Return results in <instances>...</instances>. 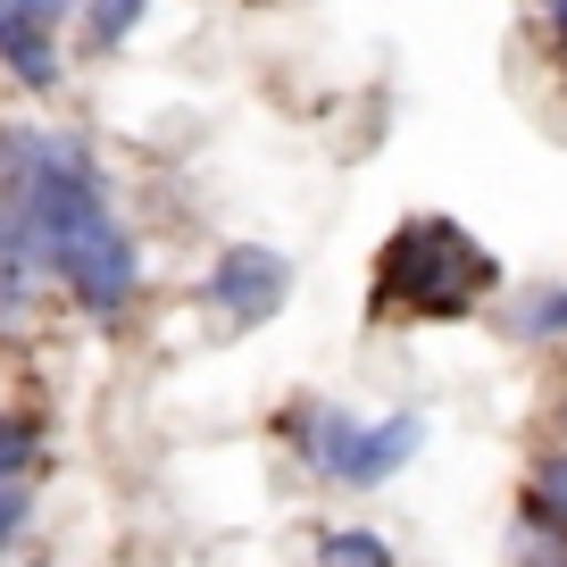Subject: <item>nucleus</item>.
Instances as JSON below:
<instances>
[{"label": "nucleus", "instance_id": "nucleus-1", "mask_svg": "<svg viewBox=\"0 0 567 567\" xmlns=\"http://www.w3.org/2000/svg\"><path fill=\"white\" fill-rule=\"evenodd\" d=\"M0 200L18 209L42 276L84 309L92 326H117L142 292V243L117 217L101 159L84 134L59 125H0Z\"/></svg>", "mask_w": 567, "mask_h": 567}, {"label": "nucleus", "instance_id": "nucleus-2", "mask_svg": "<svg viewBox=\"0 0 567 567\" xmlns=\"http://www.w3.org/2000/svg\"><path fill=\"white\" fill-rule=\"evenodd\" d=\"M509 267L460 226V217H401V226L375 243L368 267V326H467L501 301Z\"/></svg>", "mask_w": 567, "mask_h": 567}, {"label": "nucleus", "instance_id": "nucleus-3", "mask_svg": "<svg viewBox=\"0 0 567 567\" xmlns=\"http://www.w3.org/2000/svg\"><path fill=\"white\" fill-rule=\"evenodd\" d=\"M292 250L276 243H217L209 267H200V309H209L217 334H259L292 309Z\"/></svg>", "mask_w": 567, "mask_h": 567}, {"label": "nucleus", "instance_id": "nucleus-4", "mask_svg": "<svg viewBox=\"0 0 567 567\" xmlns=\"http://www.w3.org/2000/svg\"><path fill=\"white\" fill-rule=\"evenodd\" d=\"M425 409H384V417H359L351 434V460H342L334 493H384L392 476H409V467L425 460Z\"/></svg>", "mask_w": 567, "mask_h": 567}, {"label": "nucleus", "instance_id": "nucleus-5", "mask_svg": "<svg viewBox=\"0 0 567 567\" xmlns=\"http://www.w3.org/2000/svg\"><path fill=\"white\" fill-rule=\"evenodd\" d=\"M0 68L18 75L25 92H59V75H68V51H59V25L0 18Z\"/></svg>", "mask_w": 567, "mask_h": 567}, {"label": "nucleus", "instance_id": "nucleus-6", "mask_svg": "<svg viewBox=\"0 0 567 567\" xmlns=\"http://www.w3.org/2000/svg\"><path fill=\"white\" fill-rule=\"evenodd\" d=\"M501 567H567V517H550L543 501L517 493L509 526H501Z\"/></svg>", "mask_w": 567, "mask_h": 567}, {"label": "nucleus", "instance_id": "nucleus-7", "mask_svg": "<svg viewBox=\"0 0 567 567\" xmlns=\"http://www.w3.org/2000/svg\"><path fill=\"white\" fill-rule=\"evenodd\" d=\"M501 334L517 351H559L567 342V284H526L509 309H501Z\"/></svg>", "mask_w": 567, "mask_h": 567}, {"label": "nucleus", "instance_id": "nucleus-8", "mask_svg": "<svg viewBox=\"0 0 567 567\" xmlns=\"http://www.w3.org/2000/svg\"><path fill=\"white\" fill-rule=\"evenodd\" d=\"M34 292H42V259H34V243H25L18 209L0 200V326H18L25 309H34Z\"/></svg>", "mask_w": 567, "mask_h": 567}, {"label": "nucleus", "instance_id": "nucleus-9", "mask_svg": "<svg viewBox=\"0 0 567 567\" xmlns=\"http://www.w3.org/2000/svg\"><path fill=\"white\" fill-rule=\"evenodd\" d=\"M142 18H151V0H84V9H75V34H84L92 59H117L125 42L142 34Z\"/></svg>", "mask_w": 567, "mask_h": 567}, {"label": "nucleus", "instance_id": "nucleus-10", "mask_svg": "<svg viewBox=\"0 0 567 567\" xmlns=\"http://www.w3.org/2000/svg\"><path fill=\"white\" fill-rule=\"evenodd\" d=\"M309 559L318 567H401V550H392V534H375V526H318Z\"/></svg>", "mask_w": 567, "mask_h": 567}, {"label": "nucleus", "instance_id": "nucleus-11", "mask_svg": "<svg viewBox=\"0 0 567 567\" xmlns=\"http://www.w3.org/2000/svg\"><path fill=\"white\" fill-rule=\"evenodd\" d=\"M517 493L543 501L550 517H567V443H543V451H534V460H526V484H517Z\"/></svg>", "mask_w": 567, "mask_h": 567}, {"label": "nucleus", "instance_id": "nucleus-12", "mask_svg": "<svg viewBox=\"0 0 567 567\" xmlns=\"http://www.w3.org/2000/svg\"><path fill=\"white\" fill-rule=\"evenodd\" d=\"M34 460H42V417L0 409V476H34Z\"/></svg>", "mask_w": 567, "mask_h": 567}, {"label": "nucleus", "instance_id": "nucleus-13", "mask_svg": "<svg viewBox=\"0 0 567 567\" xmlns=\"http://www.w3.org/2000/svg\"><path fill=\"white\" fill-rule=\"evenodd\" d=\"M25 526H34V484H25V476H0V559L25 543Z\"/></svg>", "mask_w": 567, "mask_h": 567}, {"label": "nucleus", "instance_id": "nucleus-14", "mask_svg": "<svg viewBox=\"0 0 567 567\" xmlns=\"http://www.w3.org/2000/svg\"><path fill=\"white\" fill-rule=\"evenodd\" d=\"M84 0H0V18H25V25H68Z\"/></svg>", "mask_w": 567, "mask_h": 567}, {"label": "nucleus", "instance_id": "nucleus-15", "mask_svg": "<svg viewBox=\"0 0 567 567\" xmlns=\"http://www.w3.org/2000/svg\"><path fill=\"white\" fill-rule=\"evenodd\" d=\"M543 51L567 59V0H543Z\"/></svg>", "mask_w": 567, "mask_h": 567}, {"label": "nucleus", "instance_id": "nucleus-16", "mask_svg": "<svg viewBox=\"0 0 567 567\" xmlns=\"http://www.w3.org/2000/svg\"><path fill=\"white\" fill-rule=\"evenodd\" d=\"M543 443H567V384L543 401Z\"/></svg>", "mask_w": 567, "mask_h": 567}, {"label": "nucleus", "instance_id": "nucleus-17", "mask_svg": "<svg viewBox=\"0 0 567 567\" xmlns=\"http://www.w3.org/2000/svg\"><path fill=\"white\" fill-rule=\"evenodd\" d=\"M243 9H284V0H243Z\"/></svg>", "mask_w": 567, "mask_h": 567}, {"label": "nucleus", "instance_id": "nucleus-18", "mask_svg": "<svg viewBox=\"0 0 567 567\" xmlns=\"http://www.w3.org/2000/svg\"><path fill=\"white\" fill-rule=\"evenodd\" d=\"M34 567H51V559H34Z\"/></svg>", "mask_w": 567, "mask_h": 567}, {"label": "nucleus", "instance_id": "nucleus-19", "mask_svg": "<svg viewBox=\"0 0 567 567\" xmlns=\"http://www.w3.org/2000/svg\"><path fill=\"white\" fill-rule=\"evenodd\" d=\"M534 9H543V0H534Z\"/></svg>", "mask_w": 567, "mask_h": 567}]
</instances>
